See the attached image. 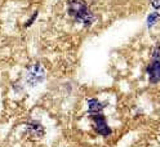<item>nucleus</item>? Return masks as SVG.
Returning <instances> with one entry per match:
<instances>
[{
  "instance_id": "obj_1",
  "label": "nucleus",
  "mask_w": 160,
  "mask_h": 147,
  "mask_svg": "<svg viewBox=\"0 0 160 147\" xmlns=\"http://www.w3.org/2000/svg\"><path fill=\"white\" fill-rule=\"evenodd\" d=\"M68 13L75 18V21L84 25H91L94 21V17L84 0H68Z\"/></svg>"
},
{
  "instance_id": "obj_2",
  "label": "nucleus",
  "mask_w": 160,
  "mask_h": 147,
  "mask_svg": "<svg viewBox=\"0 0 160 147\" xmlns=\"http://www.w3.org/2000/svg\"><path fill=\"white\" fill-rule=\"evenodd\" d=\"M91 117L93 120V126L97 133H99L101 135H110L111 134V129L108 128V125L105 120V117L102 115V112H98V114H91Z\"/></svg>"
},
{
  "instance_id": "obj_3",
  "label": "nucleus",
  "mask_w": 160,
  "mask_h": 147,
  "mask_svg": "<svg viewBox=\"0 0 160 147\" xmlns=\"http://www.w3.org/2000/svg\"><path fill=\"white\" fill-rule=\"evenodd\" d=\"M148 77L151 83H158L160 80V60H155L147 68Z\"/></svg>"
},
{
  "instance_id": "obj_4",
  "label": "nucleus",
  "mask_w": 160,
  "mask_h": 147,
  "mask_svg": "<svg viewBox=\"0 0 160 147\" xmlns=\"http://www.w3.org/2000/svg\"><path fill=\"white\" fill-rule=\"evenodd\" d=\"M44 77V71H43V68L40 67V66H34L31 70H30V75H28V79L31 80V83H39L40 80H42Z\"/></svg>"
},
{
  "instance_id": "obj_5",
  "label": "nucleus",
  "mask_w": 160,
  "mask_h": 147,
  "mask_svg": "<svg viewBox=\"0 0 160 147\" xmlns=\"http://www.w3.org/2000/svg\"><path fill=\"white\" fill-rule=\"evenodd\" d=\"M88 107H89V112L91 114H98V112H102L105 105H102L96 98H92V100L88 101Z\"/></svg>"
},
{
  "instance_id": "obj_6",
  "label": "nucleus",
  "mask_w": 160,
  "mask_h": 147,
  "mask_svg": "<svg viewBox=\"0 0 160 147\" xmlns=\"http://www.w3.org/2000/svg\"><path fill=\"white\" fill-rule=\"evenodd\" d=\"M158 18H159V14H158V13H152V14H150V16H148V18H147L148 26H152V25L158 21Z\"/></svg>"
},
{
  "instance_id": "obj_7",
  "label": "nucleus",
  "mask_w": 160,
  "mask_h": 147,
  "mask_svg": "<svg viewBox=\"0 0 160 147\" xmlns=\"http://www.w3.org/2000/svg\"><path fill=\"white\" fill-rule=\"evenodd\" d=\"M150 2H151L154 8H156V9H159V11H160V0H150Z\"/></svg>"
},
{
  "instance_id": "obj_8",
  "label": "nucleus",
  "mask_w": 160,
  "mask_h": 147,
  "mask_svg": "<svg viewBox=\"0 0 160 147\" xmlns=\"http://www.w3.org/2000/svg\"><path fill=\"white\" fill-rule=\"evenodd\" d=\"M154 58L155 60H160V47H156L155 52H154Z\"/></svg>"
}]
</instances>
